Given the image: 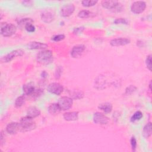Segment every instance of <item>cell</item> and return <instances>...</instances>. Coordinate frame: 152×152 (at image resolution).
Instances as JSON below:
<instances>
[{"label": "cell", "instance_id": "7a4b0ae2", "mask_svg": "<svg viewBox=\"0 0 152 152\" xmlns=\"http://www.w3.org/2000/svg\"><path fill=\"white\" fill-rule=\"evenodd\" d=\"M36 59L40 64L48 65L53 61V53L50 50H42L37 53Z\"/></svg>", "mask_w": 152, "mask_h": 152}, {"label": "cell", "instance_id": "f546056e", "mask_svg": "<svg viewBox=\"0 0 152 152\" xmlns=\"http://www.w3.org/2000/svg\"><path fill=\"white\" fill-rule=\"evenodd\" d=\"M130 142H131V148L132 151H135L137 148V140L135 139V138L134 137H132L130 140Z\"/></svg>", "mask_w": 152, "mask_h": 152}, {"label": "cell", "instance_id": "3957f363", "mask_svg": "<svg viewBox=\"0 0 152 152\" xmlns=\"http://www.w3.org/2000/svg\"><path fill=\"white\" fill-rule=\"evenodd\" d=\"M16 30V26L12 24L7 23H1V34L4 37L12 36L15 33Z\"/></svg>", "mask_w": 152, "mask_h": 152}, {"label": "cell", "instance_id": "ac0fdd59", "mask_svg": "<svg viewBox=\"0 0 152 152\" xmlns=\"http://www.w3.org/2000/svg\"><path fill=\"white\" fill-rule=\"evenodd\" d=\"M23 90L24 92V94L25 95H32V94L35 91V88L33 84L29 83L27 84H26L23 87Z\"/></svg>", "mask_w": 152, "mask_h": 152}, {"label": "cell", "instance_id": "d4e9b609", "mask_svg": "<svg viewBox=\"0 0 152 152\" xmlns=\"http://www.w3.org/2000/svg\"><path fill=\"white\" fill-rule=\"evenodd\" d=\"M142 117V113L141 111H137L134 113V115L131 118V121L134 122L140 120Z\"/></svg>", "mask_w": 152, "mask_h": 152}, {"label": "cell", "instance_id": "ffe728a7", "mask_svg": "<svg viewBox=\"0 0 152 152\" xmlns=\"http://www.w3.org/2000/svg\"><path fill=\"white\" fill-rule=\"evenodd\" d=\"M99 109L103 111L105 113H110L112 110V105L109 102H104L100 103L99 106Z\"/></svg>", "mask_w": 152, "mask_h": 152}, {"label": "cell", "instance_id": "8fae6325", "mask_svg": "<svg viewBox=\"0 0 152 152\" xmlns=\"http://www.w3.org/2000/svg\"><path fill=\"white\" fill-rule=\"evenodd\" d=\"M85 50V46L83 45H77L74 46L71 50V56L74 58L80 56Z\"/></svg>", "mask_w": 152, "mask_h": 152}, {"label": "cell", "instance_id": "4316f807", "mask_svg": "<svg viewBox=\"0 0 152 152\" xmlns=\"http://www.w3.org/2000/svg\"><path fill=\"white\" fill-rule=\"evenodd\" d=\"M137 90V87H135L134 86L131 85L129 87H128L126 90H125V93L126 94H131L132 93H133L134 91H135V90Z\"/></svg>", "mask_w": 152, "mask_h": 152}, {"label": "cell", "instance_id": "484cf974", "mask_svg": "<svg viewBox=\"0 0 152 152\" xmlns=\"http://www.w3.org/2000/svg\"><path fill=\"white\" fill-rule=\"evenodd\" d=\"M97 1H93V0H84L81 1V4L84 7H92L96 5L97 3Z\"/></svg>", "mask_w": 152, "mask_h": 152}, {"label": "cell", "instance_id": "f1b7e54d", "mask_svg": "<svg viewBox=\"0 0 152 152\" xmlns=\"http://www.w3.org/2000/svg\"><path fill=\"white\" fill-rule=\"evenodd\" d=\"M24 28L26 30V31H27L28 32H30V33H32L35 31V27L33 24V23H29V24H27L25 26Z\"/></svg>", "mask_w": 152, "mask_h": 152}, {"label": "cell", "instance_id": "e575fe53", "mask_svg": "<svg viewBox=\"0 0 152 152\" xmlns=\"http://www.w3.org/2000/svg\"><path fill=\"white\" fill-rule=\"evenodd\" d=\"M84 29V28L83 27H77V28H75L74 30V31H73V33H74V34H79V33H81L83 31V30Z\"/></svg>", "mask_w": 152, "mask_h": 152}, {"label": "cell", "instance_id": "d590c367", "mask_svg": "<svg viewBox=\"0 0 152 152\" xmlns=\"http://www.w3.org/2000/svg\"><path fill=\"white\" fill-rule=\"evenodd\" d=\"M22 4H23V5L24 6H31L33 4V2L31 1H24L22 2Z\"/></svg>", "mask_w": 152, "mask_h": 152}, {"label": "cell", "instance_id": "8d00e7d4", "mask_svg": "<svg viewBox=\"0 0 152 152\" xmlns=\"http://www.w3.org/2000/svg\"><path fill=\"white\" fill-rule=\"evenodd\" d=\"M151 81H150V84H149V87H150V90H151Z\"/></svg>", "mask_w": 152, "mask_h": 152}, {"label": "cell", "instance_id": "5b68a950", "mask_svg": "<svg viewBox=\"0 0 152 152\" xmlns=\"http://www.w3.org/2000/svg\"><path fill=\"white\" fill-rule=\"evenodd\" d=\"M146 8V3L142 1H138L133 2L131 6V10L134 14H140L144 11Z\"/></svg>", "mask_w": 152, "mask_h": 152}, {"label": "cell", "instance_id": "4dcf8cb0", "mask_svg": "<svg viewBox=\"0 0 152 152\" xmlns=\"http://www.w3.org/2000/svg\"><path fill=\"white\" fill-rule=\"evenodd\" d=\"M114 23L116 24H128V22L125 18H117L114 21Z\"/></svg>", "mask_w": 152, "mask_h": 152}, {"label": "cell", "instance_id": "277c9868", "mask_svg": "<svg viewBox=\"0 0 152 152\" xmlns=\"http://www.w3.org/2000/svg\"><path fill=\"white\" fill-rule=\"evenodd\" d=\"M58 104L60 106L61 110H67L72 106L73 100L69 97L64 96L59 99Z\"/></svg>", "mask_w": 152, "mask_h": 152}, {"label": "cell", "instance_id": "1f68e13d", "mask_svg": "<svg viewBox=\"0 0 152 152\" xmlns=\"http://www.w3.org/2000/svg\"><path fill=\"white\" fill-rule=\"evenodd\" d=\"M64 38H65V36L64 34H58L52 37V40L55 42H59L64 39Z\"/></svg>", "mask_w": 152, "mask_h": 152}, {"label": "cell", "instance_id": "6da1fadb", "mask_svg": "<svg viewBox=\"0 0 152 152\" xmlns=\"http://www.w3.org/2000/svg\"><path fill=\"white\" fill-rule=\"evenodd\" d=\"M33 118L28 116H24L20 119L19 123L20 131L21 132H27L33 130L36 128V125L35 122L33 119Z\"/></svg>", "mask_w": 152, "mask_h": 152}, {"label": "cell", "instance_id": "52a82bcc", "mask_svg": "<svg viewBox=\"0 0 152 152\" xmlns=\"http://www.w3.org/2000/svg\"><path fill=\"white\" fill-rule=\"evenodd\" d=\"M48 90L52 94L59 95L62 93L64 88L62 86L58 83H52L48 86Z\"/></svg>", "mask_w": 152, "mask_h": 152}, {"label": "cell", "instance_id": "603a6c76", "mask_svg": "<svg viewBox=\"0 0 152 152\" xmlns=\"http://www.w3.org/2000/svg\"><path fill=\"white\" fill-rule=\"evenodd\" d=\"M26 101V98L24 96H21L18 97L15 101V106L17 107H20L21 106H22L24 103H25Z\"/></svg>", "mask_w": 152, "mask_h": 152}, {"label": "cell", "instance_id": "cb8c5ba5", "mask_svg": "<svg viewBox=\"0 0 152 152\" xmlns=\"http://www.w3.org/2000/svg\"><path fill=\"white\" fill-rule=\"evenodd\" d=\"M91 15V12L87 10H81L78 14V16L81 18H87L90 17Z\"/></svg>", "mask_w": 152, "mask_h": 152}, {"label": "cell", "instance_id": "d6a6232c", "mask_svg": "<svg viewBox=\"0 0 152 152\" xmlns=\"http://www.w3.org/2000/svg\"><path fill=\"white\" fill-rule=\"evenodd\" d=\"M72 96L74 99H81L83 97V93L80 91H74V93H72Z\"/></svg>", "mask_w": 152, "mask_h": 152}, {"label": "cell", "instance_id": "7c38bea8", "mask_svg": "<svg viewBox=\"0 0 152 152\" xmlns=\"http://www.w3.org/2000/svg\"><path fill=\"white\" fill-rule=\"evenodd\" d=\"M55 17L54 13L50 10H45L41 14V18L43 21L46 23L52 22Z\"/></svg>", "mask_w": 152, "mask_h": 152}, {"label": "cell", "instance_id": "e0dca14e", "mask_svg": "<svg viewBox=\"0 0 152 152\" xmlns=\"http://www.w3.org/2000/svg\"><path fill=\"white\" fill-rule=\"evenodd\" d=\"M40 114V110L34 106L30 107L29 108H28L27 110V115L32 118H34L39 116Z\"/></svg>", "mask_w": 152, "mask_h": 152}, {"label": "cell", "instance_id": "4fadbf2b", "mask_svg": "<svg viewBox=\"0 0 152 152\" xmlns=\"http://www.w3.org/2000/svg\"><path fill=\"white\" fill-rule=\"evenodd\" d=\"M130 43V40L127 38H116L110 40V44L112 46H119L128 45Z\"/></svg>", "mask_w": 152, "mask_h": 152}, {"label": "cell", "instance_id": "8992f818", "mask_svg": "<svg viewBox=\"0 0 152 152\" xmlns=\"http://www.w3.org/2000/svg\"><path fill=\"white\" fill-rule=\"evenodd\" d=\"M24 52L22 49H15L11 52H10L9 53L4 56L2 58L1 61L3 62H9L11 61L13 59H14L17 56H21L24 54Z\"/></svg>", "mask_w": 152, "mask_h": 152}, {"label": "cell", "instance_id": "44dd1931", "mask_svg": "<svg viewBox=\"0 0 152 152\" xmlns=\"http://www.w3.org/2000/svg\"><path fill=\"white\" fill-rule=\"evenodd\" d=\"M151 135V123L150 122H148L143 128L142 135L144 138H148Z\"/></svg>", "mask_w": 152, "mask_h": 152}, {"label": "cell", "instance_id": "836d02e7", "mask_svg": "<svg viewBox=\"0 0 152 152\" xmlns=\"http://www.w3.org/2000/svg\"><path fill=\"white\" fill-rule=\"evenodd\" d=\"M62 73V68L59 66L56 70V72H55V77L56 78H59L61 76V74Z\"/></svg>", "mask_w": 152, "mask_h": 152}, {"label": "cell", "instance_id": "30bf717a", "mask_svg": "<svg viewBox=\"0 0 152 152\" xmlns=\"http://www.w3.org/2000/svg\"><path fill=\"white\" fill-rule=\"evenodd\" d=\"M75 10V7L73 4H66L64 5L60 11L61 16L67 17L73 14Z\"/></svg>", "mask_w": 152, "mask_h": 152}, {"label": "cell", "instance_id": "2e32d148", "mask_svg": "<svg viewBox=\"0 0 152 152\" xmlns=\"http://www.w3.org/2000/svg\"><path fill=\"white\" fill-rule=\"evenodd\" d=\"M63 117H64V119L67 121H76L78 118V112H66L64 114Z\"/></svg>", "mask_w": 152, "mask_h": 152}, {"label": "cell", "instance_id": "ba28073f", "mask_svg": "<svg viewBox=\"0 0 152 152\" xmlns=\"http://www.w3.org/2000/svg\"><path fill=\"white\" fill-rule=\"evenodd\" d=\"M102 5L103 8L109 10L121 9V4L117 1H103L102 2Z\"/></svg>", "mask_w": 152, "mask_h": 152}, {"label": "cell", "instance_id": "d6986e66", "mask_svg": "<svg viewBox=\"0 0 152 152\" xmlns=\"http://www.w3.org/2000/svg\"><path fill=\"white\" fill-rule=\"evenodd\" d=\"M61 109L58 103H52L48 107V112L51 115L58 114Z\"/></svg>", "mask_w": 152, "mask_h": 152}, {"label": "cell", "instance_id": "9a60e30c", "mask_svg": "<svg viewBox=\"0 0 152 152\" xmlns=\"http://www.w3.org/2000/svg\"><path fill=\"white\" fill-rule=\"evenodd\" d=\"M28 48L30 49H43L45 50L46 48L48 47V45L40 42H31L28 45Z\"/></svg>", "mask_w": 152, "mask_h": 152}, {"label": "cell", "instance_id": "7402d4cb", "mask_svg": "<svg viewBox=\"0 0 152 152\" xmlns=\"http://www.w3.org/2000/svg\"><path fill=\"white\" fill-rule=\"evenodd\" d=\"M34 23V21L31 19V18H23L21 20H20L19 21V22L18 23V27L21 28H23V27H25V26L29 24V23Z\"/></svg>", "mask_w": 152, "mask_h": 152}, {"label": "cell", "instance_id": "83f0119b", "mask_svg": "<svg viewBox=\"0 0 152 152\" xmlns=\"http://www.w3.org/2000/svg\"><path fill=\"white\" fill-rule=\"evenodd\" d=\"M145 64L147 68L151 71V55H149L147 56L145 60Z\"/></svg>", "mask_w": 152, "mask_h": 152}, {"label": "cell", "instance_id": "5bb4252c", "mask_svg": "<svg viewBox=\"0 0 152 152\" xmlns=\"http://www.w3.org/2000/svg\"><path fill=\"white\" fill-rule=\"evenodd\" d=\"M6 131L10 134H15L20 131V125L17 122H11L6 127Z\"/></svg>", "mask_w": 152, "mask_h": 152}, {"label": "cell", "instance_id": "9c48e42d", "mask_svg": "<svg viewBox=\"0 0 152 152\" xmlns=\"http://www.w3.org/2000/svg\"><path fill=\"white\" fill-rule=\"evenodd\" d=\"M93 121L97 124L104 125L108 123L109 118L102 113L96 112L93 115Z\"/></svg>", "mask_w": 152, "mask_h": 152}]
</instances>
